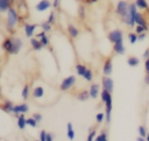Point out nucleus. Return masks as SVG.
<instances>
[{"mask_svg": "<svg viewBox=\"0 0 149 141\" xmlns=\"http://www.w3.org/2000/svg\"><path fill=\"white\" fill-rule=\"evenodd\" d=\"M20 21V15L17 10L14 7H10L7 12V17H6V28L10 34H14V29L16 28L17 23Z\"/></svg>", "mask_w": 149, "mask_h": 141, "instance_id": "1", "label": "nucleus"}, {"mask_svg": "<svg viewBox=\"0 0 149 141\" xmlns=\"http://www.w3.org/2000/svg\"><path fill=\"white\" fill-rule=\"evenodd\" d=\"M76 82H77L76 76L70 75V76L65 77V78L61 82V84H59V90H61V91H64V92H65V91H69L70 89H72V87L74 86Z\"/></svg>", "mask_w": 149, "mask_h": 141, "instance_id": "2", "label": "nucleus"}, {"mask_svg": "<svg viewBox=\"0 0 149 141\" xmlns=\"http://www.w3.org/2000/svg\"><path fill=\"white\" fill-rule=\"evenodd\" d=\"M129 10V3L125 0H120L118 1L116 3V7H115V13L116 15H119L120 17H123Z\"/></svg>", "mask_w": 149, "mask_h": 141, "instance_id": "3", "label": "nucleus"}, {"mask_svg": "<svg viewBox=\"0 0 149 141\" xmlns=\"http://www.w3.org/2000/svg\"><path fill=\"white\" fill-rule=\"evenodd\" d=\"M107 38L111 43H115L118 41H122L123 40V31L121 29H114V30H111L108 34H107Z\"/></svg>", "mask_w": 149, "mask_h": 141, "instance_id": "4", "label": "nucleus"}, {"mask_svg": "<svg viewBox=\"0 0 149 141\" xmlns=\"http://www.w3.org/2000/svg\"><path fill=\"white\" fill-rule=\"evenodd\" d=\"M112 107H113V100H112V93L107 97L106 101H105V120L107 122L111 121V117H112Z\"/></svg>", "mask_w": 149, "mask_h": 141, "instance_id": "5", "label": "nucleus"}, {"mask_svg": "<svg viewBox=\"0 0 149 141\" xmlns=\"http://www.w3.org/2000/svg\"><path fill=\"white\" fill-rule=\"evenodd\" d=\"M101 86H102L104 90H106V91H108L109 93H112L113 90H114V82H113V79H112L111 77L104 76L102 79H101Z\"/></svg>", "mask_w": 149, "mask_h": 141, "instance_id": "6", "label": "nucleus"}, {"mask_svg": "<svg viewBox=\"0 0 149 141\" xmlns=\"http://www.w3.org/2000/svg\"><path fill=\"white\" fill-rule=\"evenodd\" d=\"M27 112H29V106L27 103H21V104H17V105H14V110H13V113L14 115L17 118L20 114H26Z\"/></svg>", "mask_w": 149, "mask_h": 141, "instance_id": "7", "label": "nucleus"}, {"mask_svg": "<svg viewBox=\"0 0 149 141\" xmlns=\"http://www.w3.org/2000/svg\"><path fill=\"white\" fill-rule=\"evenodd\" d=\"M36 28H37V24H36V23H24V26H23L24 35H26L28 38L34 37Z\"/></svg>", "mask_w": 149, "mask_h": 141, "instance_id": "8", "label": "nucleus"}, {"mask_svg": "<svg viewBox=\"0 0 149 141\" xmlns=\"http://www.w3.org/2000/svg\"><path fill=\"white\" fill-rule=\"evenodd\" d=\"M113 72V62H112V57H108L105 59L104 65H102V73L104 76H111Z\"/></svg>", "mask_w": 149, "mask_h": 141, "instance_id": "9", "label": "nucleus"}, {"mask_svg": "<svg viewBox=\"0 0 149 141\" xmlns=\"http://www.w3.org/2000/svg\"><path fill=\"white\" fill-rule=\"evenodd\" d=\"M51 6H52V3H51L50 0H40V1L35 5V9H36L37 12H40V13H43V12L48 10Z\"/></svg>", "mask_w": 149, "mask_h": 141, "instance_id": "10", "label": "nucleus"}, {"mask_svg": "<svg viewBox=\"0 0 149 141\" xmlns=\"http://www.w3.org/2000/svg\"><path fill=\"white\" fill-rule=\"evenodd\" d=\"M1 48L8 55H13V43H12V37L10 36L3 38L2 43H1Z\"/></svg>", "mask_w": 149, "mask_h": 141, "instance_id": "11", "label": "nucleus"}, {"mask_svg": "<svg viewBox=\"0 0 149 141\" xmlns=\"http://www.w3.org/2000/svg\"><path fill=\"white\" fill-rule=\"evenodd\" d=\"M12 43H13V55H16L20 52V50L22 49V45H23V42L20 37H16V36H13L12 37Z\"/></svg>", "mask_w": 149, "mask_h": 141, "instance_id": "12", "label": "nucleus"}, {"mask_svg": "<svg viewBox=\"0 0 149 141\" xmlns=\"http://www.w3.org/2000/svg\"><path fill=\"white\" fill-rule=\"evenodd\" d=\"M88 92H90V97L92 98V99H97L98 98V96H100V85L98 84V83H93V84H91V86H90V89H88Z\"/></svg>", "mask_w": 149, "mask_h": 141, "instance_id": "13", "label": "nucleus"}, {"mask_svg": "<svg viewBox=\"0 0 149 141\" xmlns=\"http://www.w3.org/2000/svg\"><path fill=\"white\" fill-rule=\"evenodd\" d=\"M35 37H37V38L41 41V43H42L43 47H49V44H50V38L47 36V33H45V31L42 30V31L35 34Z\"/></svg>", "mask_w": 149, "mask_h": 141, "instance_id": "14", "label": "nucleus"}, {"mask_svg": "<svg viewBox=\"0 0 149 141\" xmlns=\"http://www.w3.org/2000/svg\"><path fill=\"white\" fill-rule=\"evenodd\" d=\"M113 51H114L116 55H123V54H125L126 48H125V44H123V40L113 43Z\"/></svg>", "mask_w": 149, "mask_h": 141, "instance_id": "15", "label": "nucleus"}, {"mask_svg": "<svg viewBox=\"0 0 149 141\" xmlns=\"http://www.w3.org/2000/svg\"><path fill=\"white\" fill-rule=\"evenodd\" d=\"M66 30H68V34H69V36L71 38H77L79 36V29L74 24H72V23H69L68 24Z\"/></svg>", "mask_w": 149, "mask_h": 141, "instance_id": "16", "label": "nucleus"}, {"mask_svg": "<svg viewBox=\"0 0 149 141\" xmlns=\"http://www.w3.org/2000/svg\"><path fill=\"white\" fill-rule=\"evenodd\" d=\"M33 97H34L35 99H41V98H43V97H44V87L41 86V85L35 86L34 90H33Z\"/></svg>", "mask_w": 149, "mask_h": 141, "instance_id": "17", "label": "nucleus"}, {"mask_svg": "<svg viewBox=\"0 0 149 141\" xmlns=\"http://www.w3.org/2000/svg\"><path fill=\"white\" fill-rule=\"evenodd\" d=\"M0 108L6 112V113H13V110H14V104L10 101V100H5L2 103V105L0 106Z\"/></svg>", "mask_w": 149, "mask_h": 141, "instance_id": "18", "label": "nucleus"}, {"mask_svg": "<svg viewBox=\"0 0 149 141\" xmlns=\"http://www.w3.org/2000/svg\"><path fill=\"white\" fill-rule=\"evenodd\" d=\"M135 24H139V26H144V27H148V22L146 21V17L142 13L137 12L136 15H135Z\"/></svg>", "mask_w": 149, "mask_h": 141, "instance_id": "19", "label": "nucleus"}, {"mask_svg": "<svg viewBox=\"0 0 149 141\" xmlns=\"http://www.w3.org/2000/svg\"><path fill=\"white\" fill-rule=\"evenodd\" d=\"M29 42H30V45H31V48H33L34 50H36V51L42 50L43 45H42L41 41H40L37 37H31V38L29 40Z\"/></svg>", "mask_w": 149, "mask_h": 141, "instance_id": "20", "label": "nucleus"}, {"mask_svg": "<svg viewBox=\"0 0 149 141\" xmlns=\"http://www.w3.org/2000/svg\"><path fill=\"white\" fill-rule=\"evenodd\" d=\"M12 1L10 0H0V13H7L8 9L12 7Z\"/></svg>", "mask_w": 149, "mask_h": 141, "instance_id": "21", "label": "nucleus"}, {"mask_svg": "<svg viewBox=\"0 0 149 141\" xmlns=\"http://www.w3.org/2000/svg\"><path fill=\"white\" fill-rule=\"evenodd\" d=\"M66 136H68V139H69L70 141L74 140L76 134H74V129H73V126H72L71 122H68V124H66Z\"/></svg>", "mask_w": 149, "mask_h": 141, "instance_id": "22", "label": "nucleus"}, {"mask_svg": "<svg viewBox=\"0 0 149 141\" xmlns=\"http://www.w3.org/2000/svg\"><path fill=\"white\" fill-rule=\"evenodd\" d=\"M74 69H76V73H77L78 76H80V77H83L84 73H85L86 70H87L86 65H85V64H81V63H77L76 66H74Z\"/></svg>", "mask_w": 149, "mask_h": 141, "instance_id": "23", "label": "nucleus"}, {"mask_svg": "<svg viewBox=\"0 0 149 141\" xmlns=\"http://www.w3.org/2000/svg\"><path fill=\"white\" fill-rule=\"evenodd\" d=\"M26 126H27V118L24 117V114H20L17 117V127L19 129L22 131L26 128Z\"/></svg>", "mask_w": 149, "mask_h": 141, "instance_id": "24", "label": "nucleus"}, {"mask_svg": "<svg viewBox=\"0 0 149 141\" xmlns=\"http://www.w3.org/2000/svg\"><path fill=\"white\" fill-rule=\"evenodd\" d=\"M135 5H136L137 9H141V10H149V5H148L147 0H135Z\"/></svg>", "mask_w": 149, "mask_h": 141, "instance_id": "25", "label": "nucleus"}, {"mask_svg": "<svg viewBox=\"0 0 149 141\" xmlns=\"http://www.w3.org/2000/svg\"><path fill=\"white\" fill-rule=\"evenodd\" d=\"M88 98H91L88 90H81V91L77 94V99H78L79 101H86Z\"/></svg>", "mask_w": 149, "mask_h": 141, "instance_id": "26", "label": "nucleus"}, {"mask_svg": "<svg viewBox=\"0 0 149 141\" xmlns=\"http://www.w3.org/2000/svg\"><path fill=\"white\" fill-rule=\"evenodd\" d=\"M127 64L129 66H132V68H135V66H137L140 64V58L136 57V56H129L127 58Z\"/></svg>", "mask_w": 149, "mask_h": 141, "instance_id": "27", "label": "nucleus"}, {"mask_svg": "<svg viewBox=\"0 0 149 141\" xmlns=\"http://www.w3.org/2000/svg\"><path fill=\"white\" fill-rule=\"evenodd\" d=\"M29 93H30V87H29L28 84H26V85L23 86L22 91H21V97H22V99H23V100H27V99L29 98Z\"/></svg>", "mask_w": 149, "mask_h": 141, "instance_id": "28", "label": "nucleus"}, {"mask_svg": "<svg viewBox=\"0 0 149 141\" xmlns=\"http://www.w3.org/2000/svg\"><path fill=\"white\" fill-rule=\"evenodd\" d=\"M78 17L80 20H85V17H86V8L84 5L78 6Z\"/></svg>", "mask_w": 149, "mask_h": 141, "instance_id": "29", "label": "nucleus"}, {"mask_svg": "<svg viewBox=\"0 0 149 141\" xmlns=\"http://www.w3.org/2000/svg\"><path fill=\"white\" fill-rule=\"evenodd\" d=\"M95 136H97V128L92 127V128H90V132H88V135L86 138V141H94Z\"/></svg>", "mask_w": 149, "mask_h": 141, "instance_id": "30", "label": "nucleus"}, {"mask_svg": "<svg viewBox=\"0 0 149 141\" xmlns=\"http://www.w3.org/2000/svg\"><path fill=\"white\" fill-rule=\"evenodd\" d=\"M40 27L42 28V30H43V31H45V33H49V31H51L52 24H50L48 21H43V22H41V23H40Z\"/></svg>", "mask_w": 149, "mask_h": 141, "instance_id": "31", "label": "nucleus"}, {"mask_svg": "<svg viewBox=\"0 0 149 141\" xmlns=\"http://www.w3.org/2000/svg\"><path fill=\"white\" fill-rule=\"evenodd\" d=\"M83 78H84L86 82H92V79H93V71H92L90 68H87V70H86V72L84 73Z\"/></svg>", "mask_w": 149, "mask_h": 141, "instance_id": "32", "label": "nucleus"}, {"mask_svg": "<svg viewBox=\"0 0 149 141\" xmlns=\"http://www.w3.org/2000/svg\"><path fill=\"white\" fill-rule=\"evenodd\" d=\"M128 40H129V43L130 44H135L137 41H139V37H137V34L134 31V33H129L128 34Z\"/></svg>", "mask_w": 149, "mask_h": 141, "instance_id": "33", "label": "nucleus"}, {"mask_svg": "<svg viewBox=\"0 0 149 141\" xmlns=\"http://www.w3.org/2000/svg\"><path fill=\"white\" fill-rule=\"evenodd\" d=\"M107 140V132L106 131H102L100 134H98L94 139V141H106Z\"/></svg>", "mask_w": 149, "mask_h": 141, "instance_id": "34", "label": "nucleus"}, {"mask_svg": "<svg viewBox=\"0 0 149 141\" xmlns=\"http://www.w3.org/2000/svg\"><path fill=\"white\" fill-rule=\"evenodd\" d=\"M47 21H48L50 24H54V23L56 22V13H55V10H51V12L49 13Z\"/></svg>", "mask_w": 149, "mask_h": 141, "instance_id": "35", "label": "nucleus"}, {"mask_svg": "<svg viewBox=\"0 0 149 141\" xmlns=\"http://www.w3.org/2000/svg\"><path fill=\"white\" fill-rule=\"evenodd\" d=\"M37 125H38V122H37L33 117L27 118V126H30V127H33V128H36Z\"/></svg>", "mask_w": 149, "mask_h": 141, "instance_id": "36", "label": "nucleus"}, {"mask_svg": "<svg viewBox=\"0 0 149 141\" xmlns=\"http://www.w3.org/2000/svg\"><path fill=\"white\" fill-rule=\"evenodd\" d=\"M147 134H148V131H147L146 126H143V125L139 126V136H141V138H146Z\"/></svg>", "mask_w": 149, "mask_h": 141, "instance_id": "37", "label": "nucleus"}, {"mask_svg": "<svg viewBox=\"0 0 149 141\" xmlns=\"http://www.w3.org/2000/svg\"><path fill=\"white\" fill-rule=\"evenodd\" d=\"M148 29H149V27L139 26V24H136V26H135V33H136L137 35H139V34H141V33H146Z\"/></svg>", "mask_w": 149, "mask_h": 141, "instance_id": "38", "label": "nucleus"}, {"mask_svg": "<svg viewBox=\"0 0 149 141\" xmlns=\"http://www.w3.org/2000/svg\"><path fill=\"white\" fill-rule=\"evenodd\" d=\"M109 94H111V93H109L108 91H106V90H104V89H102V91L100 92V99H101V101H102V103H105V101H106V99H107V97H108Z\"/></svg>", "mask_w": 149, "mask_h": 141, "instance_id": "39", "label": "nucleus"}, {"mask_svg": "<svg viewBox=\"0 0 149 141\" xmlns=\"http://www.w3.org/2000/svg\"><path fill=\"white\" fill-rule=\"evenodd\" d=\"M95 120H97V122L98 124H101L104 120H105V113H98L97 115H95Z\"/></svg>", "mask_w": 149, "mask_h": 141, "instance_id": "40", "label": "nucleus"}, {"mask_svg": "<svg viewBox=\"0 0 149 141\" xmlns=\"http://www.w3.org/2000/svg\"><path fill=\"white\" fill-rule=\"evenodd\" d=\"M47 135H48V133L44 131V129H42L41 132H40V141H47Z\"/></svg>", "mask_w": 149, "mask_h": 141, "instance_id": "41", "label": "nucleus"}, {"mask_svg": "<svg viewBox=\"0 0 149 141\" xmlns=\"http://www.w3.org/2000/svg\"><path fill=\"white\" fill-rule=\"evenodd\" d=\"M31 117H33L37 122H41V121H42V119H43V117H42V114H41V113H34Z\"/></svg>", "mask_w": 149, "mask_h": 141, "instance_id": "42", "label": "nucleus"}, {"mask_svg": "<svg viewBox=\"0 0 149 141\" xmlns=\"http://www.w3.org/2000/svg\"><path fill=\"white\" fill-rule=\"evenodd\" d=\"M144 71H146V75H149V58H147L144 62Z\"/></svg>", "mask_w": 149, "mask_h": 141, "instance_id": "43", "label": "nucleus"}, {"mask_svg": "<svg viewBox=\"0 0 149 141\" xmlns=\"http://www.w3.org/2000/svg\"><path fill=\"white\" fill-rule=\"evenodd\" d=\"M137 37H139V41H144L146 37H147V31H146V33H141V34H139Z\"/></svg>", "mask_w": 149, "mask_h": 141, "instance_id": "44", "label": "nucleus"}, {"mask_svg": "<svg viewBox=\"0 0 149 141\" xmlns=\"http://www.w3.org/2000/svg\"><path fill=\"white\" fill-rule=\"evenodd\" d=\"M142 58H143V59L149 58V48H147V49L144 50V52L142 54Z\"/></svg>", "mask_w": 149, "mask_h": 141, "instance_id": "45", "label": "nucleus"}, {"mask_svg": "<svg viewBox=\"0 0 149 141\" xmlns=\"http://www.w3.org/2000/svg\"><path fill=\"white\" fill-rule=\"evenodd\" d=\"M59 5H61V0H54L52 1V7L54 8H58Z\"/></svg>", "mask_w": 149, "mask_h": 141, "instance_id": "46", "label": "nucleus"}, {"mask_svg": "<svg viewBox=\"0 0 149 141\" xmlns=\"http://www.w3.org/2000/svg\"><path fill=\"white\" fill-rule=\"evenodd\" d=\"M47 141H54V136H52L51 134H49V133H48V135H47Z\"/></svg>", "mask_w": 149, "mask_h": 141, "instance_id": "47", "label": "nucleus"}, {"mask_svg": "<svg viewBox=\"0 0 149 141\" xmlns=\"http://www.w3.org/2000/svg\"><path fill=\"white\" fill-rule=\"evenodd\" d=\"M98 0H85V2L87 3V5H92V3H95Z\"/></svg>", "mask_w": 149, "mask_h": 141, "instance_id": "48", "label": "nucleus"}, {"mask_svg": "<svg viewBox=\"0 0 149 141\" xmlns=\"http://www.w3.org/2000/svg\"><path fill=\"white\" fill-rule=\"evenodd\" d=\"M144 83L149 85V75H146V76H144Z\"/></svg>", "mask_w": 149, "mask_h": 141, "instance_id": "49", "label": "nucleus"}, {"mask_svg": "<svg viewBox=\"0 0 149 141\" xmlns=\"http://www.w3.org/2000/svg\"><path fill=\"white\" fill-rule=\"evenodd\" d=\"M136 141H146V138H141V136H137Z\"/></svg>", "mask_w": 149, "mask_h": 141, "instance_id": "50", "label": "nucleus"}, {"mask_svg": "<svg viewBox=\"0 0 149 141\" xmlns=\"http://www.w3.org/2000/svg\"><path fill=\"white\" fill-rule=\"evenodd\" d=\"M146 141H149V133H148L147 136H146Z\"/></svg>", "mask_w": 149, "mask_h": 141, "instance_id": "51", "label": "nucleus"}, {"mask_svg": "<svg viewBox=\"0 0 149 141\" xmlns=\"http://www.w3.org/2000/svg\"><path fill=\"white\" fill-rule=\"evenodd\" d=\"M10 1H12V2H14V1H15V0H10Z\"/></svg>", "mask_w": 149, "mask_h": 141, "instance_id": "52", "label": "nucleus"}, {"mask_svg": "<svg viewBox=\"0 0 149 141\" xmlns=\"http://www.w3.org/2000/svg\"><path fill=\"white\" fill-rule=\"evenodd\" d=\"M34 141H40V140H34Z\"/></svg>", "mask_w": 149, "mask_h": 141, "instance_id": "53", "label": "nucleus"}, {"mask_svg": "<svg viewBox=\"0 0 149 141\" xmlns=\"http://www.w3.org/2000/svg\"><path fill=\"white\" fill-rule=\"evenodd\" d=\"M148 27H149V22H148Z\"/></svg>", "mask_w": 149, "mask_h": 141, "instance_id": "54", "label": "nucleus"}, {"mask_svg": "<svg viewBox=\"0 0 149 141\" xmlns=\"http://www.w3.org/2000/svg\"><path fill=\"white\" fill-rule=\"evenodd\" d=\"M106 141H108V140H106Z\"/></svg>", "mask_w": 149, "mask_h": 141, "instance_id": "55", "label": "nucleus"}]
</instances>
